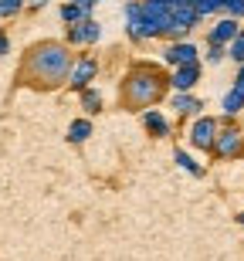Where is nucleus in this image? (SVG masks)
Returning a JSON list of instances; mask_svg holds the SVG:
<instances>
[{"mask_svg":"<svg viewBox=\"0 0 244 261\" xmlns=\"http://www.w3.org/2000/svg\"><path fill=\"white\" fill-rule=\"evenodd\" d=\"M75 65V55L65 41H38L24 51V61L17 68V82L38 92H55L68 85V71Z\"/></svg>","mask_w":244,"mask_h":261,"instance_id":"1","label":"nucleus"},{"mask_svg":"<svg viewBox=\"0 0 244 261\" xmlns=\"http://www.w3.org/2000/svg\"><path fill=\"white\" fill-rule=\"evenodd\" d=\"M166 85L170 78L159 71L156 65H146V61H136V65L126 71V78L119 82V102L129 112H146L166 95Z\"/></svg>","mask_w":244,"mask_h":261,"instance_id":"2","label":"nucleus"},{"mask_svg":"<svg viewBox=\"0 0 244 261\" xmlns=\"http://www.w3.org/2000/svg\"><path fill=\"white\" fill-rule=\"evenodd\" d=\"M170 17H173V7H166L163 0H143V34H146V41L166 38Z\"/></svg>","mask_w":244,"mask_h":261,"instance_id":"3","label":"nucleus"},{"mask_svg":"<svg viewBox=\"0 0 244 261\" xmlns=\"http://www.w3.org/2000/svg\"><path fill=\"white\" fill-rule=\"evenodd\" d=\"M95 78H98V61L92 58V55H78L75 65H71V71H68V88L85 92V88H92Z\"/></svg>","mask_w":244,"mask_h":261,"instance_id":"4","label":"nucleus"},{"mask_svg":"<svg viewBox=\"0 0 244 261\" xmlns=\"http://www.w3.org/2000/svg\"><path fill=\"white\" fill-rule=\"evenodd\" d=\"M217 133H221V122H217L214 116H197L194 126H190V146H197V149H214V139Z\"/></svg>","mask_w":244,"mask_h":261,"instance_id":"5","label":"nucleus"},{"mask_svg":"<svg viewBox=\"0 0 244 261\" xmlns=\"http://www.w3.org/2000/svg\"><path fill=\"white\" fill-rule=\"evenodd\" d=\"M102 41V24L92 17H85L82 24H71L65 31V44H98Z\"/></svg>","mask_w":244,"mask_h":261,"instance_id":"6","label":"nucleus"},{"mask_svg":"<svg viewBox=\"0 0 244 261\" xmlns=\"http://www.w3.org/2000/svg\"><path fill=\"white\" fill-rule=\"evenodd\" d=\"M197 55H200V51H197V44H190V41H170V44L163 48V61H166L170 68L194 65Z\"/></svg>","mask_w":244,"mask_h":261,"instance_id":"7","label":"nucleus"},{"mask_svg":"<svg viewBox=\"0 0 244 261\" xmlns=\"http://www.w3.org/2000/svg\"><path fill=\"white\" fill-rule=\"evenodd\" d=\"M200 75H204L200 61H194V65H180V68H173L170 85H173V92H194V85L200 82Z\"/></svg>","mask_w":244,"mask_h":261,"instance_id":"8","label":"nucleus"},{"mask_svg":"<svg viewBox=\"0 0 244 261\" xmlns=\"http://www.w3.org/2000/svg\"><path fill=\"white\" fill-rule=\"evenodd\" d=\"M143 129L153 139H170V119H166L163 109H146L143 112Z\"/></svg>","mask_w":244,"mask_h":261,"instance_id":"9","label":"nucleus"},{"mask_svg":"<svg viewBox=\"0 0 244 261\" xmlns=\"http://www.w3.org/2000/svg\"><path fill=\"white\" fill-rule=\"evenodd\" d=\"M170 109H173L176 116H204V98L190 95V92H173V98H170Z\"/></svg>","mask_w":244,"mask_h":261,"instance_id":"10","label":"nucleus"},{"mask_svg":"<svg viewBox=\"0 0 244 261\" xmlns=\"http://www.w3.org/2000/svg\"><path fill=\"white\" fill-rule=\"evenodd\" d=\"M214 153L224 156V160H231V156L241 153V133L237 129H221L214 139Z\"/></svg>","mask_w":244,"mask_h":261,"instance_id":"11","label":"nucleus"},{"mask_svg":"<svg viewBox=\"0 0 244 261\" xmlns=\"http://www.w3.org/2000/svg\"><path fill=\"white\" fill-rule=\"evenodd\" d=\"M237 34H241V24H237V17H221L214 28H210V38H207V41H214V44H224V48H227V44H231Z\"/></svg>","mask_w":244,"mask_h":261,"instance_id":"12","label":"nucleus"},{"mask_svg":"<svg viewBox=\"0 0 244 261\" xmlns=\"http://www.w3.org/2000/svg\"><path fill=\"white\" fill-rule=\"evenodd\" d=\"M78 102L82 109H85V116H98L102 109H105V95H102V88H85V92H78Z\"/></svg>","mask_w":244,"mask_h":261,"instance_id":"13","label":"nucleus"},{"mask_svg":"<svg viewBox=\"0 0 244 261\" xmlns=\"http://www.w3.org/2000/svg\"><path fill=\"white\" fill-rule=\"evenodd\" d=\"M95 133V126H92V119H75V122H71L68 126V143L71 146H82V143H88V136Z\"/></svg>","mask_w":244,"mask_h":261,"instance_id":"14","label":"nucleus"},{"mask_svg":"<svg viewBox=\"0 0 244 261\" xmlns=\"http://www.w3.org/2000/svg\"><path fill=\"white\" fill-rule=\"evenodd\" d=\"M173 160H176V166H180V170H186L190 176H204V166L197 163V160L186 153L183 146H176V149H173Z\"/></svg>","mask_w":244,"mask_h":261,"instance_id":"15","label":"nucleus"},{"mask_svg":"<svg viewBox=\"0 0 244 261\" xmlns=\"http://www.w3.org/2000/svg\"><path fill=\"white\" fill-rule=\"evenodd\" d=\"M58 14H61V20H65L68 28H71V24H82V20H85V17H92V14H85V10H82L78 4H75V0H65V4H61V10H58Z\"/></svg>","mask_w":244,"mask_h":261,"instance_id":"16","label":"nucleus"},{"mask_svg":"<svg viewBox=\"0 0 244 261\" xmlns=\"http://www.w3.org/2000/svg\"><path fill=\"white\" fill-rule=\"evenodd\" d=\"M241 109H244V92H237V88H231V92L224 95V112H227V116H237Z\"/></svg>","mask_w":244,"mask_h":261,"instance_id":"17","label":"nucleus"},{"mask_svg":"<svg viewBox=\"0 0 244 261\" xmlns=\"http://www.w3.org/2000/svg\"><path fill=\"white\" fill-rule=\"evenodd\" d=\"M194 7L200 17H210V14H217V10H224V0H194Z\"/></svg>","mask_w":244,"mask_h":261,"instance_id":"18","label":"nucleus"},{"mask_svg":"<svg viewBox=\"0 0 244 261\" xmlns=\"http://www.w3.org/2000/svg\"><path fill=\"white\" fill-rule=\"evenodd\" d=\"M224 58H227V48H224V44H214V41H207V55H204V61H210V65H221Z\"/></svg>","mask_w":244,"mask_h":261,"instance_id":"19","label":"nucleus"},{"mask_svg":"<svg viewBox=\"0 0 244 261\" xmlns=\"http://www.w3.org/2000/svg\"><path fill=\"white\" fill-rule=\"evenodd\" d=\"M227 58L237 61V65H244V34H237V38L227 44Z\"/></svg>","mask_w":244,"mask_h":261,"instance_id":"20","label":"nucleus"},{"mask_svg":"<svg viewBox=\"0 0 244 261\" xmlns=\"http://www.w3.org/2000/svg\"><path fill=\"white\" fill-rule=\"evenodd\" d=\"M28 0H0V17H14Z\"/></svg>","mask_w":244,"mask_h":261,"instance_id":"21","label":"nucleus"},{"mask_svg":"<svg viewBox=\"0 0 244 261\" xmlns=\"http://www.w3.org/2000/svg\"><path fill=\"white\" fill-rule=\"evenodd\" d=\"M75 4H78V7L85 10V14H92V10H95L98 4H102V0H75Z\"/></svg>","mask_w":244,"mask_h":261,"instance_id":"22","label":"nucleus"},{"mask_svg":"<svg viewBox=\"0 0 244 261\" xmlns=\"http://www.w3.org/2000/svg\"><path fill=\"white\" fill-rule=\"evenodd\" d=\"M10 51V41H7V34H4V31H0V58H4V55H7Z\"/></svg>","mask_w":244,"mask_h":261,"instance_id":"23","label":"nucleus"},{"mask_svg":"<svg viewBox=\"0 0 244 261\" xmlns=\"http://www.w3.org/2000/svg\"><path fill=\"white\" fill-rule=\"evenodd\" d=\"M234 88H237V92H244V65H241V68H237V78H234Z\"/></svg>","mask_w":244,"mask_h":261,"instance_id":"24","label":"nucleus"},{"mask_svg":"<svg viewBox=\"0 0 244 261\" xmlns=\"http://www.w3.org/2000/svg\"><path fill=\"white\" fill-rule=\"evenodd\" d=\"M44 4H48V0H28V7H31V10H41Z\"/></svg>","mask_w":244,"mask_h":261,"instance_id":"25","label":"nucleus"},{"mask_svg":"<svg viewBox=\"0 0 244 261\" xmlns=\"http://www.w3.org/2000/svg\"><path fill=\"white\" fill-rule=\"evenodd\" d=\"M237 221H241V224H244V214H237Z\"/></svg>","mask_w":244,"mask_h":261,"instance_id":"26","label":"nucleus"}]
</instances>
